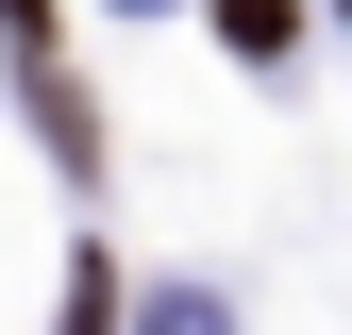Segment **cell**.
I'll list each match as a JSON object with an SVG mask.
<instances>
[{"mask_svg":"<svg viewBox=\"0 0 352 335\" xmlns=\"http://www.w3.org/2000/svg\"><path fill=\"white\" fill-rule=\"evenodd\" d=\"M218 34H235L252 67H285V51H302V0H218Z\"/></svg>","mask_w":352,"mask_h":335,"instance_id":"1","label":"cell"},{"mask_svg":"<svg viewBox=\"0 0 352 335\" xmlns=\"http://www.w3.org/2000/svg\"><path fill=\"white\" fill-rule=\"evenodd\" d=\"M0 34H17V51H51V0H0Z\"/></svg>","mask_w":352,"mask_h":335,"instance_id":"2","label":"cell"}]
</instances>
